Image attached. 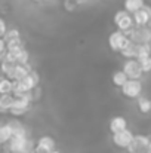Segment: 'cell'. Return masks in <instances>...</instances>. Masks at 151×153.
Wrapping results in <instances>:
<instances>
[{
    "mask_svg": "<svg viewBox=\"0 0 151 153\" xmlns=\"http://www.w3.org/2000/svg\"><path fill=\"white\" fill-rule=\"evenodd\" d=\"M12 92H13V80L3 76L1 80H0V94L7 95V94H12Z\"/></svg>",
    "mask_w": 151,
    "mask_h": 153,
    "instance_id": "cell-17",
    "label": "cell"
},
{
    "mask_svg": "<svg viewBox=\"0 0 151 153\" xmlns=\"http://www.w3.org/2000/svg\"><path fill=\"white\" fill-rule=\"evenodd\" d=\"M139 64H141V68L144 73H150L151 71V56L148 58H144V59H138Z\"/></svg>",
    "mask_w": 151,
    "mask_h": 153,
    "instance_id": "cell-23",
    "label": "cell"
},
{
    "mask_svg": "<svg viewBox=\"0 0 151 153\" xmlns=\"http://www.w3.org/2000/svg\"><path fill=\"white\" fill-rule=\"evenodd\" d=\"M148 27H150V30H151V19H150V24H148Z\"/></svg>",
    "mask_w": 151,
    "mask_h": 153,
    "instance_id": "cell-30",
    "label": "cell"
},
{
    "mask_svg": "<svg viewBox=\"0 0 151 153\" xmlns=\"http://www.w3.org/2000/svg\"><path fill=\"white\" fill-rule=\"evenodd\" d=\"M52 153H61V152L59 150H55V152H52Z\"/></svg>",
    "mask_w": 151,
    "mask_h": 153,
    "instance_id": "cell-29",
    "label": "cell"
},
{
    "mask_svg": "<svg viewBox=\"0 0 151 153\" xmlns=\"http://www.w3.org/2000/svg\"><path fill=\"white\" fill-rule=\"evenodd\" d=\"M132 16H133V21H135L136 27H147L150 24V19H151V6L145 4L141 10H138Z\"/></svg>",
    "mask_w": 151,
    "mask_h": 153,
    "instance_id": "cell-8",
    "label": "cell"
},
{
    "mask_svg": "<svg viewBox=\"0 0 151 153\" xmlns=\"http://www.w3.org/2000/svg\"><path fill=\"white\" fill-rule=\"evenodd\" d=\"M129 80V77L124 74V71L123 70H116L114 73H113V83L116 85V86H120V88H123L124 85H126V82Z\"/></svg>",
    "mask_w": 151,
    "mask_h": 153,
    "instance_id": "cell-16",
    "label": "cell"
},
{
    "mask_svg": "<svg viewBox=\"0 0 151 153\" xmlns=\"http://www.w3.org/2000/svg\"><path fill=\"white\" fill-rule=\"evenodd\" d=\"M133 138H135V135H133V132H132L130 129L122 131V132H119V134H113V143H114L117 147L126 149V150H127V147L132 144Z\"/></svg>",
    "mask_w": 151,
    "mask_h": 153,
    "instance_id": "cell-7",
    "label": "cell"
},
{
    "mask_svg": "<svg viewBox=\"0 0 151 153\" xmlns=\"http://www.w3.org/2000/svg\"><path fill=\"white\" fill-rule=\"evenodd\" d=\"M147 153H151V144L148 146V149H147Z\"/></svg>",
    "mask_w": 151,
    "mask_h": 153,
    "instance_id": "cell-27",
    "label": "cell"
},
{
    "mask_svg": "<svg viewBox=\"0 0 151 153\" xmlns=\"http://www.w3.org/2000/svg\"><path fill=\"white\" fill-rule=\"evenodd\" d=\"M71 1H76L77 4H80V3H83V0H71Z\"/></svg>",
    "mask_w": 151,
    "mask_h": 153,
    "instance_id": "cell-26",
    "label": "cell"
},
{
    "mask_svg": "<svg viewBox=\"0 0 151 153\" xmlns=\"http://www.w3.org/2000/svg\"><path fill=\"white\" fill-rule=\"evenodd\" d=\"M122 70H123L124 74H126L129 79H132V80H141L142 73H144L138 59H126V61L123 62V68H122Z\"/></svg>",
    "mask_w": 151,
    "mask_h": 153,
    "instance_id": "cell-3",
    "label": "cell"
},
{
    "mask_svg": "<svg viewBox=\"0 0 151 153\" xmlns=\"http://www.w3.org/2000/svg\"><path fill=\"white\" fill-rule=\"evenodd\" d=\"M126 129H127V120L123 116H114L110 120V131L113 134H119V132L126 131Z\"/></svg>",
    "mask_w": 151,
    "mask_h": 153,
    "instance_id": "cell-11",
    "label": "cell"
},
{
    "mask_svg": "<svg viewBox=\"0 0 151 153\" xmlns=\"http://www.w3.org/2000/svg\"><path fill=\"white\" fill-rule=\"evenodd\" d=\"M13 102H15V97H13V94L1 95V97H0V108H1V111H9V110H10V107L13 105Z\"/></svg>",
    "mask_w": 151,
    "mask_h": 153,
    "instance_id": "cell-18",
    "label": "cell"
},
{
    "mask_svg": "<svg viewBox=\"0 0 151 153\" xmlns=\"http://www.w3.org/2000/svg\"><path fill=\"white\" fill-rule=\"evenodd\" d=\"M7 31H9V30H7V27H6L4 19H0V34H1V37H4Z\"/></svg>",
    "mask_w": 151,
    "mask_h": 153,
    "instance_id": "cell-24",
    "label": "cell"
},
{
    "mask_svg": "<svg viewBox=\"0 0 151 153\" xmlns=\"http://www.w3.org/2000/svg\"><path fill=\"white\" fill-rule=\"evenodd\" d=\"M12 137H13V131H12L10 125L9 123L1 125V128H0V143L1 144H7L12 140Z\"/></svg>",
    "mask_w": 151,
    "mask_h": 153,
    "instance_id": "cell-14",
    "label": "cell"
},
{
    "mask_svg": "<svg viewBox=\"0 0 151 153\" xmlns=\"http://www.w3.org/2000/svg\"><path fill=\"white\" fill-rule=\"evenodd\" d=\"M107 1H108V0H107Z\"/></svg>",
    "mask_w": 151,
    "mask_h": 153,
    "instance_id": "cell-33",
    "label": "cell"
},
{
    "mask_svg": "<svg viewBox=\"0 0 151 153\" xmlns=\"http://www.w3.org/2000/svg\"><path fill=\"white\" fill-rule=\"evenodd\" d=\"M144 6H145V1H144V0H124V1H123L124 10L129 12L130 15L136 13V12L141 10Z\"/></svg>",
    "mask_w": 151,
    "mask_h": 153,
    "instance_id": "cell-12",
    "label": "cell"
},
{
    "mask_svg": "<svg viewBox=\"0 0 151 153\" xmlns=\"http://www.w3.org/2000/svg\"><path fill=\"white\" fill-rule=\"evenodd\" d=\"M28 108H30V102L24 101L22 98H16V97H15V102H13V105L10 107L9 113H10L12 116L19 117V116H24V114L28 111Z\"/></svg>",
    "mask_w": 151,
    "mask_h": 153,
    "instance_id": "cell-10",
    "label": "cell"
},
{
    "mask_svg": "<svg viewBox=\"0 0 151 153\" xmlns=\"http://www.w3.org/2000/svg\"><path fill=\"white\" fill-rule=\"evenodd\" d=\"M122 94L127 98H139L142 94V82L129 79L126 82V85L122 88Z\"/></svg>",
    "mask_w": 151,
    "mask_h": 153,
    "instance_id": "cell-5",
    "label": "cell"
},
{
    "mask_svg": "<svg viewBox=\"0 0 151 153\" xmlns=\"http://www.w3.org/2000/svg\"><path fill=\"white\" fill-rule=\"evenodd\" d=\"M126 59H136V56H138V45L136 43H133V42H129L123 49L120 52Z\"/></svg>",
    "mask_w": 151,
    "mask_h": 153,
    "instance_id": "cell-13",
    "label": "cell"
},
{
    "mask_svg": "<svg viewBox=\"0 0 151 153\" xmlns=\"http://www.w3.org/2000/svg\"><path fill=\"white\" fill-rule=\"evenodd\" d=\"M151 56V45H138V56L136 59H144Z\"/></svg>",
    "mask_w": 151,
    "mask_h": 153,
    "instance_id": "cell-21",
    "label": "cell"
},
{
    "mask_svg": "<svg viewBox=\"0 0 151 153\" xmlns=\"http://www.w3.org/2000/svg\"><path fill=\"white\" fill-rule=\"evenodd\" d=\"M34 153H42V152H39V150H37V149H36V150H34Z\"/></svg>",
    "mask_w": 151,
    "mask_h": 153,
    "instance_id": "cell-28",
    "label": "cell"
},
{
    "mask_svg": "<svg viewBox=\"0 0 151 153\" xmlns=\"http://www.w3.org/2000/svg\"><path fill=\"white\" fill-rule=\"evenodd\" d=\"M129 42H130V39H129L123 31H119V30L113 31V33L110 34V37H108V46L114 52H122V49H123Z\"/></svg>",
    "mask_w": 151,
    "mask_h": 153,
    "instance_id": "cell-4",
    "label": "cell"
},
{
    "mask_svg": "<svg viewBox=\"0 0 151 153\" xmlns=\"http://www.w3.org/2000/svg\"><path fill=\"white\" fill-rule=\"evenodd\" d=\"M7 123L10 125V128H12V131H13V135H27V129H25V126H24V123H22L21 120H18V119H10Z\"/></svg>",
    "mask_w": 151,
    "mask_h": 153,
    "instance_id": "cell-15",
    "label": "cell"
},
{
    "mask_svg": "<svg viewBox=\"0 0 151 153\" xmlns=\"http://www.w3.org/2000/svg\"><path fill=\"white\" fill-rule=\"evenodd\" d=\"M34 1H42V0H34Z\"/></svg>",
    "mask_w": 151,
    "mask_h": 153,
    "instance_id": "cell-31",
    "label": "cell"
},
{
    "mask_svg": "<svg viewBox=\"0 0 151 153\" xmlns=\"http://www.w3.org/2000/svg\"><path fill=\"white\" fill-rule=\"evenodd\" d=\"M138 108H139V111L144 113V114L150 113L151 111V100L147 98V97H144V95H141V97L138 98Z\"/></svg>",
    "mask_w": 151,
    "mask_h": 153,
    "instance_id": "cell-20",
    "label": "cell"
},
{
    "mask_svg": "<svg viewBox=\"0 0 151 153\" xmlns=\"http://www.w3.org/2000/svg\"><path fill=\"white\" fill-rule=\"evenodd\" d=\"M13 55L16 58V64H19V65H27L28 61H30V53H28V51L25 48H22L21 51L15 52Z\"/></svg>",
    "mask_w": 151,
    "mask_h": 153,
    "instance_id": "cell-19",
    "label": "cell"
},
{
    "mask_svg": "<svg viewBox=\"0 0 151 153\" xmlns=\"http://www.w3.org/2000/svg\"><path fill=\"white\" fill-rule=\"evenodd\" d=\"M76 6H77L76 1H71V0H67V1H65V9H67V10H74Z\"/></svg>",
    "mask_w": 151,
    "mask_h": 153,
    "instance_id": "cell-25",
    "label": "cell"
},
{
    "mask_svg": "<svg viewBox=\"0 0 151 153\" xmlns=\"http://www.w3.org/2000/svg\"><path fill=\"white\" fill-rule=\"evenodd\" d=\"M114 24H116L117 30H119V31H123L124 34H127V33L135 27L133 16H132L129 12H126L124 9L116 12V15H114Z\"/></svg>",
    "mask_w": 151,
    "mask_h": 153,
    "instance_id": "cell-1",
    "label": "cell"
},
{
    "mask_svg": "<svg viewBox=\"0 0 151 153\" xmlns=\"http://www.w3.org/2000/svg\"><path fill=\"white\" fill-rule=\"evenodd\" d=\"M151 144V138L148 135H144V134H138L135 135L132 144L127 147V152L129 153H139V152H147L148 146Z\"/></svg>",
    "mask_w": 151,
    "mask_h": 153,
    "instance_id": "cell-6",
    "label": "cell"
},
{
    "mask_svg": "<svg viewBox=\"0 0 151 153\" xmlns=\"http://www.w3.org/2000/svg\"><path fill=\"white\" fill-rule=\"evenodd\" d=\"M130 42L136 43V45H151V30L150 27H133L127 34H126Z\"/></svg>",
    "mask_w": 151,
    "mask_h": 153,
    "instance_id": "cell-2",
    "label": "cell"
},
{
    "mask_svg": "<svg viewBox=\"0 0 151 153\" xmlns=\"http://www.w3.org/2000/svg\"><path fill=\"white\" fill-rule=\"evenodd\" d=\"M1 39H4L6 42L16 40V39H21V33H19V30H16V28H12V30H9V31L6 33V36H4V37H1Z\"/></svg>",
    "mask_w": 151,
    "mask_h": 153,
    "instance_id": "cell-22",
    "label": "cell"
},
{
    "mask_svg": "<svg viewBox=\"0 0 151 153\" xmlns=\"http://www.w3.org/2000/svg\"><path fill=\"white\" fill-rule=\"evenodd\" d=\"M45 1H48V0H45Z\"/></svg>",
    "mask_w": 151,
    "mask_h": 153,
    "instance_id": "cell-32",
    "label": "cell"
},
{
    "mask_svg": "<svg viewBox=\"0 0 151 153\" xmlns=\"http://www.w3.org/2000/svg\"><path fill=\"white\" fill-rule=\"evenodd\" d=\"M55 140L49 137V135H43V137H40L39 140H37V143H36V149L39 150V152L42 153H52L55 152L56 149H55Z\"/></svg>",
    "mask_w": 151,
    "mask_h": 153,
    "instance_id": "cell-9",
    "label": "cell"
}]
</instances>
